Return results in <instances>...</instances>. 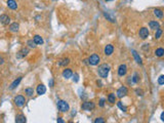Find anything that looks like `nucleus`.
Masks as SVG:
<instances>
[{"instance_id":"1","label":"nucleus","mask_w":164,"mask_h":123,"mask_svg":"<svg viewBox=\"0 0 164 123\" xmlns=\"http://www.w3.org/2000/svg\"><path fill=\"white\" fill-rule=\"evenodd\" d=\"M111 68L108 64H103V65H100L99 68H98V74L100 77L102 78H107L108 75H109V72H110Z\"/></svg>"},{"instance_id":"2","label":"nucleus","mask_w":164,"mask_h":123,"mask_svg":"<svg viewBox=\"0 0 164 123\" xmlns=\"http://www.w3.org/2000/svg\"><path fill=\"white\" fill-rule=\"evenodd\" d=\"M56 105H57V109L61 112H63V113H66V112H68L70 110V106H69V104L66 101L60 100V101H57Z\"/></svg>"},{"instance_id":"3","label":"nucleus","mask_w":164,"mask_h":123,"mask_svg":"<svg viewBox=\"0 0 164 123\" xmlns=\"http://www.w3.org/2000/svg\"><path fill=\"white\" fill-rule=\"evenodd\" d=\"M100 60H101V57H100L97 53H93V54H91V55L88 57L87 63H88L90 66H97V65H99Z\"/></svg>"},{"instance_id":"4","label":"nucleus","mask_w":164,"mask_h":123,"mask_svg":"<svg viewBox=\"0 0 164 123\" xmlns=\"http://www.w3.org/2000/svg\"><path fill=\"white\" fill-rule=\"evenodd\" d=\"M15 105L17 106V107H19V108H21V107H23L25 104H26V99H25V96L24 95H22V94H20V95H17L16 97H15Z\"/></svg>"},{"instance_id":"5","label":"nucleus","mask_w":164,"mask_h":123,"mask_svg":"<svg viewBox=\"0 0 164 123\" xmlns=\"http://www.w3.org/2000/svg\"><path fill=\"white\" fill-rule=\"evenodd\" d=\"M149 35H150V32H149L148 28L143 27V28L139 29V31H138V36H139L140 39L145 40V39H147V38L149 37Z\"/></svg>"},{"instance_id":"6","label":"nucleus","mask_w":164,"mask_h":123,"mask_svg":"<svg viewBox=\"0 0 164 123\" xmlns=\"http://www.w3.org/2000/svg\"><path fill=\"white\" fill-rule=\"evenodd\" d=\"M95 107H96V105L93 102H85L81 105V108L85 111H91L95 109Z\"/></svg>"},{"instance_id":"7","label":"nucleus","mask_w":164,"mask_h":123,"mask_svg":"<svg viewBox=\"0 0 164 123\" xmlns=\"http://www.w3.org/2000/svg\"><path fill=\"white\" fill-rule=\"evenodd\" d=\"M128 93V89H127V87H125V86H121L118 90H117V95L116 96H118L119 99H121V97H123V96H125L126 94Z\"/></svg>"},{"instance_id":"8","label":"nucleus","mask_w":164,"mask_h":123,"mask_svg":"<svg viewBox=\"0 0 164 123\" xmlns=\"http://www.w3.org/2000/svg\"><path fill=\"white\" fill-rule=\"evenodd\" d=\"M126 73H127V66L125 64H121L118 68V75L120 77H123L126 75Z\"/></svg>"},{"instance_id":"9","label":"nucleus","mask_w":164,"mask_h":123,"mask_svg":"<svg viewBox=\"0 0 164 123\" xmlns=\"http://www.w3.org/2000/svg\"><path fill=\"white\" fill-rule=\"evenodd\" d=\"M29 53V48L28 47H23L18 53H17V57L18 58H22V57H25L27 56Z\"/></svg>"},{"instance_id":"10","label":"nucleus","mask_w":164,"mask_h":123,"mask_svg":"<svg viewBox=\"0 0 164 123\" xmlns=\"http://www.w3.org/2000/svg\"><path fill=\"white\" fill-rule=\"evenodd\" d=\"M6 5H7L8 8H10L13 10L18 8V3H17L16 0H7V1H6Z\"/></svg>"},{"instance_id":"11","label":"nucleus","mask_w":164,"mask_h":123,"mask_svg":"<svg viewBox=\"0 0 164 123\" xmlns=\"http://www.w3.org/2000/svg\"><path fill=\"white\" fill-rule=\"evenodd\" d=\"M0 23L2 25H8L10 23V18L7 15H1L0 16Z\"/></svg>"},{"instance_id":"12","label":"nucleus","mask_w":164,"mask_h":123,"mask_svg":"<svg viewBox=\"0 0 164 123\" xmlns=\"http://www.w3.org/2000/svg\"><path fill=\"white\" fill-rule=\"evenodd\" d=\"M62 75H63V77H64L65 79H69V78H71V77H72V75H73V72H72V70H71V69H69V68H66V69L63 71Z\"/></svg>"},{"instance_id":"13","label":"nucleus","mask_w":164,"mask_h":123,"mask_svg":"<svg viewBox=\"0 0 164 123\" xmlns=\"http://www.w3.org/2000/svg\"><path fill=\"white\" fill-rule=\"evenodd\" d=\"M104 51H105V54L109 56V55H111V54L113 53V51H114V46H113L112 44H107Z\"/></svg>"},{"instance_id":"14","label":"nucleus","mask_w":164,"mask_h":123,"mask_svg":"<svg viewBox=\"0 0 164 123\" xmlns=\"http://www.w3.org/2000/svg\"><path fill=\"white\" fill-rule=\"evenodd\" d=\"M153 14H154V16H155L156 18H158V19H162V18L164 17V13H163V10L160 9V8H155V9L153 10Z\"/></svg>"},{"instance_id":"15","label":"nucleus","mask_w":164,"mask_h":123,"mask_svg":"<svg viewBox=\"0 0 164 123\" xmlns=\"http://www.w3.org/2000/svg\"><path fill=\"white\" fill-rule=\"evenodd\" d=\"M36 91H37V94L42 95V94H44V93L46 92V87H45L43 84H39V85L37 86Z\"/></svg>"},{"instance_id":"16","label":"nucleus","mask_w":164,"mask_h":123,"mask_svg":"<svg viewBox=\"0 0 164 123\" xmlns=\"http://www.w3.org/2000/svg\"><path fill=\"white\" fill-rule=\"evenodd\" d=\"M131 52H132V54H133V57H134V59H135V61L138 64V65H143V60H142V57L138 55V53L135 51V50H131Z\"/></svg>"},{"instance_id":"17","label":"nucleus","mask_w":164,"mask_h":123,"mask_svg":"<svg viewBox=\"0 0 164 123\" xmlns=\"http://www.w3.org/2000/svg\"><path fill=\"white\" fill-rule=\"evenodd\" d=\"M16 123H26V117L23 114H19L16 116Z\"/></svg>"},{"instance_id":"18","label":"nucleus","mask_w":164,"mask_h":123,"mask_svg":"<svg viewBox=\"0 0 164 123\" xmlns=\"http://www.w3.org/2000/svg\"><path fill=\"white\" fill-rule=\"evenodd\" d=\"M149 26H150V28H151L152 30H155V31L160 28V24H159L157 21H151V22L149 23Z\"/></svg>"},{"instance_id":"19","label":"nucleus","mask_w":164,"mask_h":123,"mask_svg":"<svg viewBox=\"0 0 164 123\" xmlns=\"http://www.w3.org/2000/svg\"><path fill=\"white\" fill-rule=\"evenodd\" d=\"M33 40H34V42L37 44V45H42L43 44V38L40 36V35H35L34 37H33Z\"/></svg>"},{"instance_id":"20","label":"nucleus","mask_w":164,"mask_h":123,"mask_svg":"<svg viewBox=\"0 0 164 123\" xmlns=\"http://www.w3.org/2000/svg\"><path fill=\"white\" fill-rule=\"evenodd\" d=\"M22 78H23V77H19V78H17V79H16V80H15V81H14V82L10 84V86H9V89L14 90V89H15V88H16V87H17V86L20 84V82L22 81Z\"/></svg>"},{"instance_id":"21","label":"nucleus","mask_w":164,"mask_h":123,"mask_svg":"<svg viewBox=\"0 0 164 123\" xmlns=\"http://www.w3.org/2000/svg\"><path fill=\"white\" fill-rule=\"evenodd\" d=\"M19 29H20V25H19L18 23H13V24L9 26V31H10V32H13V33L18 32V31H19Z\"/></svg>"},{"instance_id":"22","label":"nucleus","mask_w":164,"mask_h":123,"mask_svg":"<svg viewBox=\"0 0 164 123\" xmlns=\"http://www.w3.org/2000/svg\"><path fill=\"white\" fill-rule=\"evenodd\" d=\"M70 64V58H63V59H61L60 61H58V66H61V67H66L67 65H69Z\"/></svg>"},{"instance_id":"23","label":"nucleus","mask_w":164,"mask_h":123,"mask_svg":"<svg viewBox=\"0 0 164 123\" xmlns=\"http://www.w3.org/2000/svg\"><path fill=\"white\" fill-rule=\"evenodd\" d=\"M155 54H156V56H159V57L163 56V55H164V48H162V47L157 48V49L155 50Z\"/></svg>"},{"instance_id":"24","label":"nucleus","mask_w":164,"mask_h":123,"mask_svg":"<svg viewBox=\"0 0 164 123\" xmlns=\"http://www.w3.org/2000/svg\"><path fill=\"white\" fill-rule=\"evenodd\" d=\"M130 79H131V82L132 83H138L139 82V75L137 74V73H134L133 74V76L132 77H130Z\"/></svg>"},{"instance_id":"25","label":"nucleus","mask_w":164,"mask_h":123,"mask_svg":"<svg viewBox=\"0 0 164 123\" xmlns=\"http://www.w3.org/2000/svg\"><path fill=\"white\" fill-rule=\"evenodd\" d=\"M108 102L111 103V104H115L116 103V95H115V93H110L108 95Z\"/></svg>"},{"instance_id":"26","label":"nucleus","mask_w":164,"mask_h":123,"mask_svg":"<svg viewBox=\"0 0 164 123\" xmlns=\"http://www.w3.org/2000/svg\"><path fill=\"white\" fill-rule=\"evenodd\" d=\"M25 93H26L28 96H33V94H34V89H33L32 87H27V88L25 89Z\"/></svg>"},{"instance_id":"27","label":"nucleus","mask_w":164,"mask_h":123,"mask_svg":"<svg viewBox=\"0 0 164 123\" xmlns=\"http://www.w3.org/2000/svg\"><path fill=\"white\" fill-rule=\"evenodd\" d=\"M27 45H28L30 48H35L37 44L34 42V40H33V39H30V40H28V41H27Z\"/></svg>"},{"instance_id":"28","label":"nucleus","mask_w":164,"mask_h":123,"mask_svg":"<svg viewBox=\"0 0 164 123\" xmlns=\"http://www.w3.org/2000/svg\"><path fill=\"white\" fill-rule=\"evenodd\" d=\"M162 33H163V31H162V29H161V28L157 29V30H156V33H155V38H156V39H159V38L161 37Z\"/></svg>"},{"instance_id":"29","label":"nucleus","mask_w":164,"mask_h":123,"mask_svg":"<svg viewBox=\"0 0 164 123\" xmlns=\"http://www.w3.org/2000/svg\"><path fill=\"white\" fill-rule=\"evenodd\" d=\"M104 16H105V17H106V18H107V19H108L110 22H112V23H115V22H116V21H115V19H114L113 17H111V16H110L108 13H104Z\"/></svg>"},{"instance_id":"30","label":"nucleus","mask_w":164,"mask_h":123,"mask_svg":"<svg viewBox=\"0 0 164 123\" xmlns=\"http://www.w3.org/2000/svg\"><path fill=\"white\" fill-rule=\"evenodd\" d=\"M117 106H118V107H119V109H121L123 112H126V111H127V108H126L124 105H122V103H121V102H118V103H117Z\"/></svg>"},{"instance_id":"31","label":"nucleus","mask_w":164,"mask_h":123,"mask_svg":"<svg viewBox=\"0 0 164 123\" xmlns=\"http://www.w3.org/2000/svg\"><path fill=\"white\" fill-rule=\"evenodd\" d=\"M95 123H106V121H105V119L103 117H98L95 120Z\"/></svg>"},{"instance_id":"32","label":"nucleus","mask_w":164,"mask_h":123,"mask_svg":"<svg viewBox=\"0 0 164 123\" xmlns=\"http://www.w3.org/2000/svg\"><path fill=\"white\" fill-rule=\"evenodd\" d=\"M158 83L160 85H164V75H161L159 78H158Z\"/></svg>"},{"instance_id":"33","label":"nucleus","mask_w":164,"mask_h":123,"mask_svg":"<svg viewBox=\"0 0 164 123\" xmlns=\"http://www.w3.org/2000/svg\"><path fill=\"white\" fill-rule=\"evenodd\" d=\"M135 92L137 93V95H140V96H142V95H144V91H143L142 89H138V88H137V89L135 90Z\"/></svg>"},{"instance_id":"34","label":"nucleus","mask_w":164,"mask_h":123,"mask_svg":"<svg viewBox=\"0 0 164 123\" xmlns=\"http://www.w3.org/2000/svg\"><path fill=\"white\" fill-rule=\"evenodd\" d=\"M105 102H106L105 99H101L100 100V107H104L105 106Z\"/></svg>"},{"instance_id":"35","label":"nucleus","mask_w":164,"mask_h":123,"mask_svg":"<svg viewBox=\"0 0 164 123\" xmlns=\"http://www.w3.org/2000/svg\"><path fill=\"white\" fill-rule=\"evenodd\" d=\"M56 123H65V121H64V119H63V118L58 117V118L56 119Z\"/></svg>"},{"instance_id":"36","label":"nucleus","mask_w":164,"mask_h":123,"mask_svg":"<svg viewBox=\"0 0 164 123\" xmlns=\"http://www.w3.org/2000/svg\"><path fill=\"white\" fill-rule=\"evenodd\" d=\"M4 64V58L2 56H0V65H3Z\"/></svg>"},{"instance_id":"37","label":"nucleus","mask_w":164,"mask_h":123,"mask_svg":"<svg viewBox=\"0 0 164 123\" xmlns=\"http://www.w3.org/2000/svg\"><path fill=\"white\" fill-rule=\"evenodd\" d=\"M74 77H75V79H73V80H74L75 82H77V81L79 80V79H78V77H79V76H78V74H75V75H74Z\"/></svg>"},{"instance_id":"38","label":"nucleus","mask_w":164,"mask_h":123,"mask_svg":"<svg viewBox=\"0 0 164 123\" xmlns=\"http://www.w3.org/2000/svg\"><path fill=\"white\" fill-rule=\"evenodd\" d=\"M160 119H161V120H162V121L164 122V111H163V112L161 113V116H160Z\"/></svg>"},{"instance_id":"39","label":"nucleus","mask_w":164,"mask_h":123,"mask_svg":"<svg viewBox=\"0 0 164 123\" xmlns=\"http://www.w3.org/2000/svg\"><path fill=\"white\" fill-rule=\"evenodd\" d=\"M49 86H50V87L53 86V79H50V80H49Z\"/></svg>"},{"instance_id":"40","label":"nucleus","mask_w":164,"mask_h":123,"mask_svg":"<svg viewBox=\"0 0 164 123\" xmlns=\"http://www.w3.org/2000/svg\"><path fill=\"white\" fill-rule=\"evenodd\" d=\"M97 84H98V85H100V86H99V87H102V85H103V83H102V82H101V81H99V80H98V81H97Z\"/></svg>"},{"instance_id":"41","label":"nucleus","mask_w":164,"mask_h":123,"mask_svg":"<svg viewBox=\"0 0 164 123\" xmlns=\"http://www.w3.org/2000/svg\"><path fill=\"white\" fill-rule=\"evenodd\" d=\"M105 1H107V2H109V1H114V0H105Z\"/></svg>"},{"instance_id":"42","label":"nucleus","mask_w":164,"mask_h":123,"mask_svg":"<svg viewBox=\"0 0 164 123\" xmlns=\"http://www.w3.org/2000/svg\"><path fill=\"white\" fill-rule=\"evenodd\" d=\"M69 123H73V122H69Z\"/></svg>"},{"instance_id":"43","label":"nucleus","mask_w":164,"mask_h":123,"mask_svg":"<svg viewBox=\"0 0 164 123\" xmlns=\"http://www.w3.org/2000/svg\"><path fill=\"white\" fill-rule=\"evenodd\" d=\"M53 1H56V0H53Z\"/></svg>"}]
</instances>
